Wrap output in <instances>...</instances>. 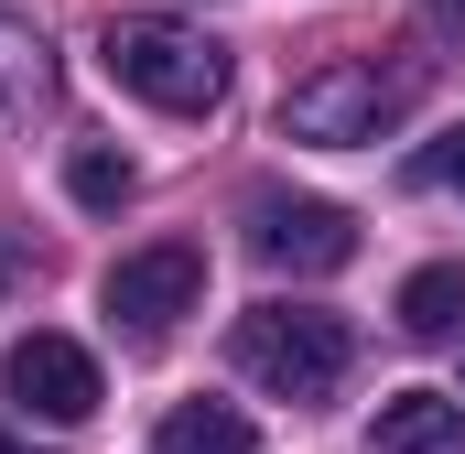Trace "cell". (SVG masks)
Segmentation results:
<instances>
[{"instance_id":"13","label":"cell","mask_w":465,"mask_h":454,"mask_svg":"<svg viewBox=\"0 0 465 454\" xmlns=\"http://www.w3.org/2000/svg\"><path fill=\"white\" fill-rule=\"evenodd\" d=\"M433 11V33H465V0H422Z\"/></svg>"},{"instance_id":"8","label":"cell","mask_w":465,"mask_h":454,"mask_svg":"<svg viewBox=\"0 0 465 454\" xmlns=\"http://www.w3.org/2000/svg\"><path fill=\"white\" fill-rule=\"evenodd\" d=\"M44 98H54V54H44V33L0 0V130H22Z\"/></svg>"},{"instance_id":"7","label":"cell","mask_w":465,"mask_h":454,"mask_svg":"<svg viewBox=\"0 0 465 454\" xmlns=\"http://www.w3.org/2000/svg\"><path fill=\"white\" fill-rule=\"evenodd\" d=\"M368 454H465V400H444V390H390L379 422H368Z\"/></svg>"},{"instance_id":"10","label":"cell","mask_w":465,"mask_h":454,"mask_svg":"<svg viewBox=\"0 0 465 454\" xmlns=\"http://www.w3.org/2000/svg\"><path fill=\"white\" fill-rule=\"evenodd\" d=\"M465 325V271L455 260H433V271H411V281H401V336H455Z\"/></svg>"},{"instance_id":"14","label":"cell","mask_w":465,"mask_h":454,"mask_svg":"<svg viewBox=\"0 0 465 454\" xmlns=\"http://www.w3.org/2000/svg\"><path fill=\"white\" fill-rule=\"evenodd\" d=\"M0 454H11V433H0Z\"/></svg>"},{"instance_id":"2","label":"cell","mask_w":465,"mask_h":454,"mask_svg":"<svg viewBox=\"0 0 465 454\" xmlns=\"http://www.w3.org/2000/svg\"><path fill=\"white\" fill-rule=\"evenodd\" d=\"M411 98H422V76H411V65L336 54V65L292 76V98H282V130H292V141H314V152H357V141H390Z\"/></svg>"},{"instance_id":"3","label":"cell","mask_w":465,"mask_h":454,"mask_svg":"<svg viewBox=\"0 0 465 454\" xmlns=\"http://www.w3.org/2000/svg\"><path fill=\"white\" fill-rule=\"evenodd\" d=\"M238 368L271 390V400H325L336 379H347V357H357V336H347V314H314V303H260V314H238Z\"/></svg>"},{"instance_id":"1","label":"cell","mask_w":465,"mask_h":454,"mask_svg":"<svg viewBox=\"0 0 465 454\" xmlns=\"http://www.w3.org/2000/svg\"><path fill=\"white\" fill-rule=\"evenodd\" d=\"M98 65H109L130 98H152V109L195 119L228 98V54L195 33V22H163V11H119L109 33H98Z\"/></svg>"},{"instance_id":"9","label":"cell","mask_w":465,"mask_h":454,"mask_svg":"<svg viewBox=\"0 0 465 454\" xmlns=\"http://www.w3.org/2000/svg\"><path fill=\"white\" fill-rule=\"evenodd\" d=\"M152 454H260V433L238 422L228 400H173L163 433H152Z\"/></svg>"},{"instance_id":"6","label":"cell","mask_w":465,"mask_h":454,"mask_svg":"<svg viewBox=\"0 0 465 454\" xmlns=\"http://www.w3.org/2000/svg\"><path fill=\"white\" fill-rule=\"evenodd\" d=\"M0 390L22 400V411H44V422H87L98 411V357L76 336H11V357H0Z\"/></svg>"},{"instance_id":"5","label":"cell","mask_w":465,"mask_h":454,"mask_svg":"<svg viewBox=\"0 0 465 454\" xmlns=\"http://www.w3.org/2000/svg\"><path fill=\"white\" fill-rule=\"evenodd\" d=\"M195 292H206V249H184V238L130 249V260L109 271V314H119V325H141V336H173V325L195 314Z\"/></svg>"},{"instance_id":"12","label":"cell","mask_w":465,"mask_h":454,"mask_svg":"<svg viewBox=\"0 0 465 454\" xmlns=\"http://www.w3.org/2000/svg\"><path fill=\"white\" fill-rule=\"evenodd\" d=\"M65 195H76V206H98V217H109L119 195H130V163H119V152H76V163H65Z\"/></svg>"},{"instance_id":"11","label":"cell","mask_w":465,"mask_h":454,"mask_svg":"<svg viewBox=\"0 0 465 454\" xmlns=\"http://www.w3.org/2000/svg\"><path fill=\"white\" fill-rule=\"evenodd\" d=\"M401 184H411V195H465V119L444 130V141H422V152L401 163Z\"/></svg>"},{"instance_id":"4","label":"cell","mask_w":465,"mask_h":454,"mask_svg":"<svg viewBox=\"0 0 465 454\" xmlns=\"http://www.w3.org/2000/svg\"><path fill=\"white\" fill-rule=\"evenodd\" d=\"M249 260L260 271H292V281H325L357 260V217L325 195H260L249 206Z\"/></svg>"}]
</instances>
